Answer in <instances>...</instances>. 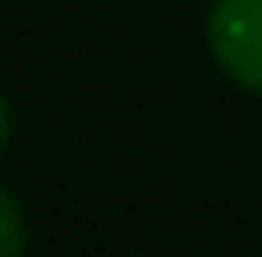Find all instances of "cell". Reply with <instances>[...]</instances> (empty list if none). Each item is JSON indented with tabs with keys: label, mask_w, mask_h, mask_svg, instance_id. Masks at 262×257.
<instances>
[{
	"label": "cell",
	"mask_w": 262,
	"mask_h": 257,
	"mask_svg": "<svg viewBox=\"0 0 262 257\" xmlns=\"http://www.w3.org/2000/svg\"><path fill=\"white\" fill-rule=\"evenodd\" d=\"M203 41L212 64L235 87L262 97V0H212Z\"/></svg>",
	"instance_id": "6da1fadb"
},
{
	"label": "cell",
	"mask_w": 262,
	"mask_h": 257,
	"mask_svg": "<svg viewBox=\"0 0 262 257\" xmlns=\"http://www.w3.org/2000/svg\"><path fill=\"white\" fill-rule=\"evenodd\" d=\"M32 230H28V212L18 202V193L0 179V257H28Z\"/></svg>",
	"instance_id": "7a4b0ae2"
},
{
	"label": "cell",
	"mask_w": 262,
	"mask_h": 257,
	"mask_svg": "<svg viewBox=\"0 0 262 257\" xmlns=\"http://www.w3.org/2000/svg\"><path fill=\"white\" fill-rule=\"evenodd\" d=\"M9 133H14V120H9V101H5V92H0V156H5V147H9Z\"/></svg>",
	"instance_id": "3957f363"
},
{
	"label": "cell",
	"mask_w": 262,
	"mask_h": 257,
	"mask_svg": "<svg viewBox=\"0 0 262 257\" xmlns=\"http://www.w3.org/2000/svg\"><path fill=\"white\" fill-rule=\"evenodd\" d=\"M258 257H262V253H258Z\"/></svg>",
	"instance_id": "277c9868"
}]
</instances>
